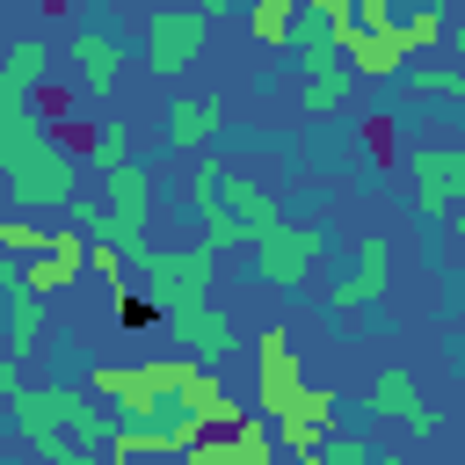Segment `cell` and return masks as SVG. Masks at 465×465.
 I'll return each mask as SVG.
<instances>
[{
	"label": "cell",
	"mask_w": 465,
	"mask_h": 465,
	"mask_svg": "<svg viewBox=\"0 0 465 465\" xmlns=\"http://www.w3.org/2000/svg\"><path fill=\"white\" fill-rule=\"evenodd\" d=\"M203 356H153V363H94L87 392L102 407H116V421H174L182 414V385Z\"/></svg>",
	"instance_id": "obj_1"
},
{
	"label": "cell",
	"mask_w": 465,
	"mask_h": 465,
	"mask_svg": "<svg viewBox=\"0 0 465 465\" xmlns=\"http://www.w3.org/2000/svg\"><path fill=\"white\" fill-rule=\"evenodd\" d=\"M247 247H254V276H262L269 291H298V283L320 269V254H327V225H320V218H276V225L254 232Z\"/></svg>",
	"instance_id": "obj_2"
},
{
	"label": "cell",
	"mask_w": 465,
	"mask_h": 465,
	"mask_svg": "<svg viewBox=\"0 0 465 465\" xmlns=\"http://www.w3.org/2000/svg\"><path fill=\"white\" fill-rule=\"evenodd\" d=\"M102 174V203H109V240L138 262L153 240H145V218H153V174L138 160H116V167H94Z\"/></svg>",
	"instance_id": "obj_3"
},
{
	"label": "cell",
	"mask_w": 465,
	"mask_h": 465,
	"mask_svg": "<svg viewBox=\"0 0 465 465\" xmlns=\"http://www.w3.org/2000/svg\"><path fill=\"white\" fill-rule=\"evenodd\" d=\"M73 153L51 138V145H36V153H22L15 167H7V196H15V211H65L73 203Z\"/></svg>",
	"instance_id": "obj_4"
},
{
	"label": "cell",
	"mask_w": 465,
	"mask_h": 465,
	"mask_svg": "<svg viewBox=\"0 0 465 465\" xmlns=\"http://www.w3.org/2000/svg\"><path fill=\"white\" fill-rule=\"evenodd\" d=\"M203 29H211L203 7H160L145 22V65H153V80H182L203 58Z\"/></svg>",
	"instance_id": "obj_5"
},
{
	"label": "cell",
	"mask_w": 465,
	"mask_h": 465,
	"mask_svg": "<svg viewBox=\"0 0 465 465\" xmlns=\"http://www.w3.org/2000/svg\"><path fill=\"white\" fill-rule=\"evenodd\" d=\"M138 276L160 305L174 298H211V276H218V247H145L138 254Z\"/></svg>",
	"instance_id": "obj_6"
},
{
	"label": "cell",
	"mask_w": 465,
	"mask_h": 465,
	"mask_svg": "<svg viewBox=\"0 0 465 465\" xmlns=\"http://www.w3.org/2000/svg\"><path fill=\"white\" fill-rule=\"evenodd\" d=\"M334 407H341V400H334L327 385H298V392H291V407L276 414V443H283L298 465H312V458H320V443L334 436Z\"/></svg>",
	"instance_id": "obj_7"
},
{
	"label": "cell",
	"mask_w": 465,
	"mask_h": 465,
	"mask_svg": "<svg viewBox=\"0 0 465 465\" xmlns=\"http://www.w3.org/2000/svg\"><path fill=\"white\" fill-rule=\"evenodd\" d=\"M407 182H414V211L421 218H443L465 203V153L458 145H421L407 160Z\"/></svg>",
	"instance_id": "obj_8"
},
{
	"label": "cell",
	"mask_w": 465,
	"mask_h": 465,
	"mask_svg": "<svg viewBox=\"0 0 465 465\" xmlns=\"http://www.w3.org/2000/svg\"><path fill=\"white\" fill-rule=\"evenodd\" d=\"M385 276H392V247H385L378 232H363V240H356V269H341V276L327 283V312H334V320H356V312L385 291Z\"/></svg>",
	"instance_id": "obj_9"
},
{
	"label": "cell",
	"mask_w": 465,
	"mask_h": 465,
	"mask_svg": "<svg viewBox=\"0 0 465 465\" xmlns=\"http://www.w3.org/2000/svg\"><path fill=\"white\" fill-rule=\"evenodd\" d=\"M298 385H305V371H298L291 334H283V327H262V334H254V400H262V414L276 421Z\"/></svg>",
	"instance_id": "obj_10"
},
{
	"label": "cell",
	"mask_w": 465,
	"mask_h": 465,
	"mask_svg": "<svg viewBox=\"0 0 465 465\" xmlns=\"http://www.w3.org/2000/svg\"><path fill=\"white\" fill-rule=\"evenodd\" d=\"M363 407H371L378 421H407L414 436H436V429H443V414H436V407L421 400V385H414V378H407L400 363H385V371H378V378L363 385Z\"/></svg>",
	"instance_id": "obj_11"
},
{
	"label": "cell",
	"mask_w": 465,
	"mask_h": 465,
	"mask_svg": "<svg viewBox=\"0 0 465 465\" xmlns=\"http://www.w3.org/2000/svg\"><path fill=\"white\" fill-rule=\"evenodd\" d=\"M160 320H167L174 349H189V356H203V363L232 349V327H225V312H218L211 298H174V305H160Z\"/></svg>",
	"instance_id": "obj_12"
},
{
	"label": "cell",
	"mask_w": 465,
	"mask_h": 465,
	"mask_svg": "<svg viewBox=\"0 0 465 465\" xmlns=\"http://www.w3.org/2000/svg\"><path fill=\"white\" fill-rule=\"evenodd\" d=\"M225 131V102H211V94H174L167 109H160V138L174 145V153H196V145H211Z\"/></svg>",
	"instance_id": "obj_13"
},
{
	"label": "cell",
	"mask_w": 465,
	"mask_h": 465,
	"mask_svg": "<svg viewBox=\"0 0 465 465\" xmlns=\"http://www.w3.org/2000/svg\"><path fill=\"white\" fill-rule=\"evenodd\" d=\"M80 269H87V232H51V247L44 254H29L22 262V283L29 291H65V283H80Z\"/></svg>",
	"instance_id": "obj_14"
},
{
	"label": "cell",
	"mask_w": 465,
	"mask_h": 465,
	"mask_svg": "<svg viewBox=\"0 0 465 465\" xmlns=\"http://www.w3.org/2000/svg\"><path fill=\"white\" fill-rule=\"evenodd\" d=\"M298 65H305V94H298L305 116H327V109L349 102V80H356V73H349L341 51H312V58H298Z\"/></svg>",
	"instance_id": "obj_15"
},
{
	"label": "cell",
	"mask_w": 465,
	"mask_h": 465,
	"mask_svg": "<svg viewBox=\"0 0 465 465\" xmlns=\"http://www.w3.org/2000/svg\"><path fill=\"white\" fill-rule=\"evenodd\" d=\"M73 73H80V94H116V73H124V58H116V36H102V29H80L73 36Z\"/></svg>",
	"instance_id": "obj_16"
},
{
	"label": "cell",
	"mask_w": 465,
	"mask_h": 465,
	"mask_svg": "<svg viewBox=\"0 0 465 465\" xmlns=\"http://www.w3.org/2000/svg\"><path fill=\"white\" fill-rule=\"evenodd\" d=\"M44 341V291H29L22 276L7 283V356H36Z\"/></svg>",
	"instance_id": "obj_17"
},
{
	"label": "cell",
	"mask_w": 465,
	"mask_h": 465,
	"mask_svg": "<svg viewBox=\"0 0 465 465\" xmlns=\"http://www.w3.org/2000/svg\"><path fill=\"white\" fill-rule=\"evenodd\" d=\"M225 203L240 211V225H247V240H254V232H269V225L283 218V203H276V189H262V182H247V174H232V167H225Z\"/></svg>",
	"instance_id": "obj_18"
},
{
	"label": "cell",
	"mask_w": 465,
	"mask_h": 465,
	"mask_svg": "<svg viewBox=\"0 0 465 465\" xmlns=\"http://www.w3.org/2000/svg\"><path fill=\"white\" fill-rule=\"evenodd\" d=\"M305 0H247V36L262 51H291V29H298Z\"/></svg>",
	"instance_id": "obj_19"
},
{
	"label": "cell",
	"mask_w": 465,
	"mask_h": 465,
	"mask_svg": "<svg viewBox=\"0 0 465 465\" xmlns=\"http://www.w3.org/2000/svg\"><path fill=\"white\" fill-rule=\"evenodd\" d=\"M36 145H51V124L36 116V102H22V109H0V174H7L22 153H36Z\"/></svg>",
	"instance_id": "obj_20"
},
{
	"label": "cell",
	"mask_w": 465,
	"mask_h": 465,
	"mask_svg": "<svg viewBox=\"0 0 465 465\" xmlns=\"http://www.w3.org/2000/svg\"><path fill=\"white\" fill-rule=\"evenodd\" d=\"M283 443H276V421L269 414H247L232 436H225V465H276Z\"/></svg>",
	"instance_id": "obj_21"
},
{
	"label": "cell",
	"mask_w": 465,
	"mask_h": 465,
	"mask_svg": "<svg viewBox=\"0 0 465 465\" xmlns=\"http://www.w3.org/2000/svg\"><path fill=\"white\" fill-rule=\"evenodd\" d=\"M65 131L87 145V160H94V167L131 160V124H124V116H102V124H65Z\"/></svg>",
	"instance_id": "obj_22"
},
{
	"label": "cell",
	"mask_w": 465,
	"mask_h": 465,
	"mask_svg": "<svg viewBox=\"0 0 465 465\" xmlns=\"http://www.w3.org/2000/svg\"><path fill=\"white\" fill-rule=\"evenodd\" d=\"M0 65H7V73H15V80H22L29 94H36V87L51 80V44H44V36H22V44H15V51L0 58Z\"/></svg>",
	"instance_id": "obj_23"
},
{
	"label": "cell",
	"mask_w": 465,
	"mask_h": 465,
	"mask_svg": "<svg viewBox=\"0 0 465 465\" xmlns=\"http://www.w3.org/2000/svg\"><path fill=\"white\" fill-rule=\"evenodd\" d=\"M196 218H203V247H218V254L247 240V225H240V211H232L225 196H218V203H196Z\"/></svg>",
	"instance_id": "obj_24"
},
{
	"label": "cell",
	"mask_w": 465,
	"mask_h": 465,
	"mask_svg": "<svg viewBox=\"0 0 465 465\" xmlns=\"http://www.w3.org/2000/svg\"><path fill=\"white\" fill-rule=\"evenodd\" d=\"M51 247V232L29 218V211H15V218H0V254H15V262H29V254H44Z\"/></svg>",
	"instance_id": "obj_25"
},
{
	"label": "cell",
	"mask_w": 465,
	"mask_h": 465,
	"mask_svg": "<svg viewBox=\"0 0 465 465\" xmlns=\"http://www.w3.org/2000/svg\"><path fill=\"white\" fill-rule=\"evenodd\" d=\"M400 36H407V51H436V44L450 36V22H443V7H414V15L400 22Z\"/></svg>",
	"instance_id": "obj_26"
},
{
	"label": "cell",
	"mask_w": 465,
	"mask_h": 465,
	"mask_svg": "<svg viewBox=\"0 0 465 465\" xmlns=\"http://www.w3.org/2000/svg\"><path fill=\"white\" fill-rule=\"evenodd\" d=\"M312 465H378V450H371V443H363L356 429H349V436L334 429V436L320 443V458H312Z\"/></svg>",
	"instance_id": "obj_27"
},
{
	"label": "cell",
	"mask_w": 465,
	"mask_h": 465,
	"mask_svg": "<svg viewBox=\"0 0 465 465\" xmlns=\"http://www.w3.org/2000/svg\"><path fill=\"white\" fill-rule=\"evenodd\" d=\"M29 102H36V116H44V124H58V131H65V124H80V116H73V87H51V80H44Z\"/></svg>",
	"instance_id": "obj_28"
},
{
	"label": "cell",
	"mask_w": 465,
	"mask_h": 465,
	"mask_svg": "<svg viewBox=\"0 0 465 465\" xmlns=\"http://www.w3.org/2000/svg\"><path fill=\"white\" fill-rule=\"evenodd\" d=\"M458 58H465V51H458ZM407 87H414V94H458V102H465V73H443V65H421Z\"/></svg>",
	"instance_id": "obj_29"
},
{
	"label": "cell",
	"mask_w": 465,
	"mask_h": 465,
	"mask_svg": "<svg viewBox=\"0 0 465 465\" xmlns=\"http://www.w3.org/2000/svg\"><path fill=\"white\" fill-rule=\"evenodd\" d=\"M392 0H356V29H392Z\"/></svg>",
	"instance_id": "obj_30"
},
{
	"label": "cell",
	"mask_w": 465,
	"mask_h": 465,
	"mask_svg": "<svg viewBox=\"0 0 465 465\" xmlns=\"http://www.w3.org/2000/svg\"><path fill=\"white\" fill-rule=\"evenodd\" d=\"M15 392H22V356H7V349H0V407H7Z\"/></svg>",
	"instance_id": "obj_31"
},
{
	"label": "cell",
	"mask_w": 465,
	"mask_h": 465,
	"mask_svg": "<svg viewBox=\"0 0 465 465\" xmlns=\"http://www.w3.org/2000/svg\"><path fill=\"white\" fill-rule=\"evenodd\" d=\"M305 15H320V22H356V0H305Z\"/></svg>",
	"instance_id": "obj_32"
},
{
	"label": "cell",
	"mask_w": 465,
	"mask_h": 465,
	"mask_svg": "<svg viewBox=\"0 0 465 465\" xmlns=\"http://www.w3.org/2000/svg\"><path fill=\"white\" fill-rule=\"evenodd\" d=\"M22 102H29V87H22V80L0 65V109H22Z\"/></svg>",
	"instance_id": "obj_33"
},
{
	"label": "cell",
	"mask_w": 465,
	"mask_h": 465,
	"mask_svg": "<svg viewBox=\"0 0 465 465\" xmlns=\"http://www.w3.org/2000/svg\"><path fill=\"white\" fill-rule=\"evenodd\" d=\"M15 276H22V262H15V254H0V291H7Z\"/></svg>",
	"instance_id": "obj_34"
},
{
	"label": "cell",
	"mask_w": 465,
	"mask_h": 465,
	"mask_svg": "<svg viewBox=\"0 0 465 465\" xmlns=\"http://www.w3.org/2000/svg\"><path fill=\"white\" fill-rule=\"evenodd\" d=\"M189 7H203V15H225V7H232V0H189Z\"/></svg>",
	"instance_id": "obj_35"
},
{
	"label": "cell",
	"mask_w": 465,
	"mask_h": 465,
	"mask_svg": "<svg viewBox=\"0 0 465 465\" xmlns=\"http://www.w3.org/2000/svg\"><path fill=\"white\" fill-rule=\"evenodd\" d=\"M378 465H407V450H378Z\"/></svg>",
	"instance_id": "obj_36"
},
{
	"label": "cell",
	"mask_w": 465,
	"mask_h": 465,
	"mask_svg": "<svg viewBox=\"0 0 465 465\" xmlns=\"http://www.w3.org/2000/svg\"><path fill=\"white\" fill-rule=\"evenodd\" d=\"M458 232H465V203H458Z\"/></svg>",
	"instance_id": "obj_37"
},
{
	"label": "cell",
	"mask_w": 465,
	"mask_h": 465,
	"mask_svg": "<svg viewBox=\"0 0 465 465\" xmlns=\"http://www.w3.org/2000/svg\"><path fill=\"white\" fill-rule=\"evenodd\" d=\"M429 7H450V0H429Z\"/></svg>",
	"instance_id": "obj_38"
}]
</instances>
